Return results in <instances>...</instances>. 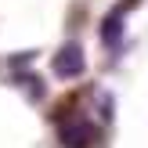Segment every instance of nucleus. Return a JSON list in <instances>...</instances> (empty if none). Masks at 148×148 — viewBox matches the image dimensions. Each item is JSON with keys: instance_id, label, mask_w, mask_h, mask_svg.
I'll list each match as a JSON object with an SVG mask.
<instances>
[{"instance_id": "1", "label": "nucleus", "mask_w": 148, "mask_h": 148, "mask_svg": "<svg viewBox=\"0 0 148 148\" xmlns=\"http://www.w3.org/2000/svg\"><path fill=\"white\" fill-rule=\"evenodd\" d=\"M54 134H58V141H62L65 148H90L94 141H98V127H94V123L79 112L76 101H69V105L58 112Z\"/></svg>"}, {"instance_id": "2", "label": "nucleus", "mask_w": 148, "mask_h": 148, "mask_svg": "<svg viewBox=\"0 0 148 148\" xmlns=\"http://www.w3.org/2000/svg\"><path fill=\"white\" fill-rule=\"evenodd\" d=\"M130 7H134V0H119V4L101 18V43H105V51H119V47H123V40H127Z\"/></svg>"}, {"instance_id": "3", "label": "nucleus", "mask_w": 148, "mask_h": 148, "mask_svg": "<svg viewBox=\"0 0 148 148\" xmlns=\"http://www.w3.org/2000/svg\"><path fill=\"white\" fill-rule=\"evenodd\" d=\"M51 69H54V76L58 79H79L83 76V69H87V54H83V47L79 43H62V47L54 51V58H51Z\"/></svg>"}]
</instances>
